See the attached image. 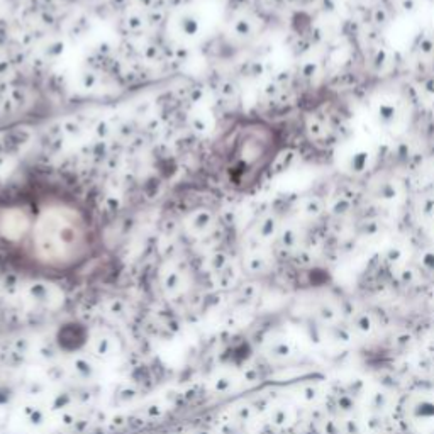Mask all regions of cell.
<instances>
[{
	"label": "cell",
	"mask_w": 434,
	"mask_h": 434,
	"mask_svg": "<svg viewBox=\"0 0 434 434\" xmlns=\"http://www.w3.org/2000/svg\"><path fill=\"white\" fill-rule=\"evenodd\" d=\"M95 224L80 200L55 187L0 192V246L46 267H71L93 248Z\"/></svg>",
	"instance_id": "1"
}]
</instances>
